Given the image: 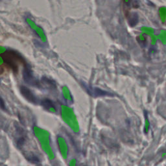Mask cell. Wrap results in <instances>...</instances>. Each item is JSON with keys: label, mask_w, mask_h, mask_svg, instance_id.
Wrapping results in <instances>:
<instances>
[{"label": "cell", "mask_w": 166, "mask_h": 166, "mask_svg": "<svg viewBox=\"0 0 166 166\" xmlns=\"http://www.w3.org/2000/svg\"><path fill=\"white\" fill-rule=\"evenodd\" d=\"M0 56L3 59L5 64L11 68L14 74L18 72L19 64H25V61L22 57L16 51L13 50H7L1 53Z\"/></svg>", "instance_id": "cell-1"}, {"label": "cell", "mask_w": 166, "mask_h": 166, "mask_svg": "<svg viewBox=\"0 0 166 166\" xmlns=\"http://www.w3.org/2000/svg\"><path fill=\"white\" fill-rule=\"evenodd\" d=\"M20 90H21V92L22 93L23 96H25L26 98H27L29 101H35V97H34V96H33V94H32V92H31L29 89L27 88L26 87H24V86L21 87Z\"/></svg>", "instance_id": "cell-2"}]
</instances>
